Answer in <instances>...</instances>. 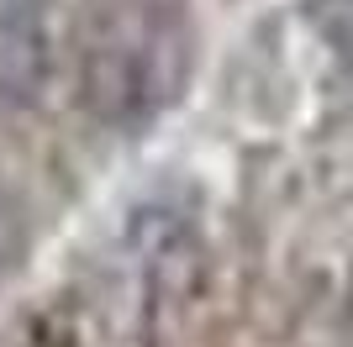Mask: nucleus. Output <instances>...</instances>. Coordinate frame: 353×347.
<instances>
[{"instance_id":"nucleus-1","label":"nucleus","mask_w":353,"mask_h":347,"mask_svg":"<svg viewBox=\"0 0 353 347\" xmlns=\"http://www.w3.org/2000/svg\"><path fill=\"white\" fill-rule=\"evenodd\" d=\"M159 48H163L159 27L127 32L117 21L95 27V37L85 43V58H79V101L101 121L143 116L159 95Z\"/></svg>"},{"instance_id":"nucleus-2","label":"nucleus","mask_w":353,"mask_h":347,"mask_svg":"<svg viewBox=\"0 0 353 347\" xmlns=\"http://www.w3.org/2000/svg\"><path fill=\"white\" fill-rule=\"evenodd\" d=\"M43 74V27L32 0H0V85L27 90Z\"/></svg>"},{"instance_id":"nucleus-3","label":"nucleus","mask_w":353,"mask_h":347,"mask_svg":"<svg viewBox=\"0 0 353 347\" xmlns=\"http://www.w3.org/2000/svg\"><path fill=\"white\" fill-rule=\"evenodd\" d=\"M316 27L343 58H353V0H316Z\"/></svg>"},{"instance_id":"nucleus-4","label":"nucleus","mask_w":353,"mask_h":347,"mask_svg":"<svg viewBox=\"0 0 353 347\" xmlns=\"http://www.w3.org/2000/svg\"><path fill=\"white\" fill-rule=\"evenodd\" d=\"M16 227H21V200H16V185L6 174V163H0V253L16 242Z\"/></svg>"},{"instance_id":"nucleus-5","label":"nucleus","mask_w":353,"mask_h":347,"mask_svg":"<svg viewBox=\"0 0 353 347\" xmlns=\"http://www.w3.org/2000/svg\"><path fill=\"white\" fill-rule=\"evenodd\" d=\"M27 347H63V342H48V337H37V342H27Z\"/></svg>"}]
</instances>
